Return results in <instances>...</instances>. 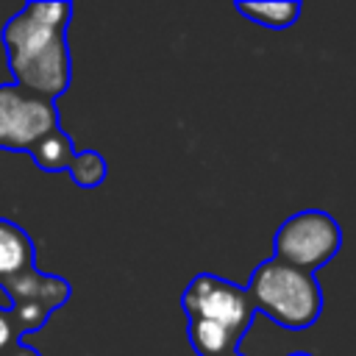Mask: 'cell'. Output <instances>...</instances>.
I'll list each match as a JSON object with an SVG mask.
<instances>
[{"label": "cell", "mask_w": 356, "mask_h": 356, "mask_svg": "<svg viewBox=\"0 0 356 356\" xmlns=\"http://www.w3.org/2000/svg\"><path fill=\"white\" fill-rule=\"evenodd\" d=\"M70 17L72 6L67 0H31L3 25L0 39L17 86L50 100L70 89Z\"/></svg>", "instance_id": "cell-1"}, {"label": "cell", "mask_w": 356, "mask_h": 356, "mask_svg": "<svg viewBox=\"0 0 356 356\" xmlns=\"http://www.w3.org/2000/svg\"><path fill=\"white\" fill-rule=\"evenodd\" d=\"M253 312L289 331H303L317 323L323 312V292L312 273L289 267L278 259L261 261L245 286Z\"/></svg>", "instance_id": "cell-2"}, {"label": "cell", "mask_w": 356, "mask_h": 356, "mask_svg": "<svg viewBox=\"0 0 356 356\" xmlns=\"http://www.w3.org/2000/svg\"><path fill=\"white\" fill-rule=\"evenodd\" d=\"M339 245V222L323 209H303L278 225L273 236V259L314 275V270L337 256Z\"/></svg>", "instance_id": "cell-3"}, {"label": "cell", "mask_w": 356, "mask_h": 356, "mask_svg": "<svg viewBox=\"0 0 356 356\" xmlns=\"http://www.w3.org/2000/svg\"><path fill=\"white\" fill-rule=\"evenodd\" d=\"M56 128H61L56 100L22 89L14 81L0 83V150L31 153V147Z\"/></svg>", "instance_id": "cell-4"}, {"label": "cell", "mask_w": 356, "mask_h": 356, "mask_svg": "<svg viewBox=\"0 0 356 356\" xmlns=\"http://www.w3.org/2000/svg\"><path fill=\"white\" fill-rule=\"evenodd\" d=\"M181 309L186 320H209L242 337L248 334L253 314H256L245 286H236L234 281L211 275V273H197L186 284L181 295Z\"/></svg>", "instance_id": "cell-5"}, {"label": "cell", "mask_w": 356, "mask_h": 356, "mask_svg": "<svg viewBox=\"0 0 356 356\" xmlns=\"http://www.w3.org/2000/svg\"><path fill=\"white\" fill-rule=\"evenodd\" d=\"M0 289L8 295L11 312H14L22 334L39 331L50 320V314L70 300V281H64L58 275H44L39 270L22 273V275L0 284Z\"/></svg>", "instance_id": "cell-6"}, {"label": "cell", "mask_w": 356, "mask_h": 356, "mask_svg": "<svg viewBox=\"0 0 356 356\" xmlns=\"http://www.w3.org/2000/svg\"><path fill=\"white\" fill-rule=\"evenodd\" d=\"M36 270V248L25 228L0 217V284Z\"/></svg>", "instance_id": "cell-7"}, {"label": "cell", "mask_w": 356, "mask_h": 356, "mask_svg": "<svg viewBox=\"0 0 356 356\" xmlns=\"http://www.w3.org/2000/svg\"><path fill=\"white\" fill-rule=\"evenodd\" d=\"M186 339L197 356H234L239 353L242 334L209 323V320H186Z\"/></svg>", "instance_id": "cell-8"}, {"label": "cell", "mask_w": 356, "mask_h": 356, "mask_svg": "<svg viewBox=\"0 0 356 356\" xmlns=\"http://www.w3.org/2000/svg\"><path fill=\"white\" fill-rule=\"evenodd\" d=\"M234 8L242 17H248L250 22H259L261 28H273V31L289 28L303 11V6L298 0H278V3H245V0H239V3H234Z\"/></svg>", "instance_id": "cell-9"}, {"label": "cell", "mask_w": 356, "mask_h": 356, "mask_svg": "<svg viewBox=\"0 0 356 356\" xmlns=\"http://www.w3.org/2000/svg\"><path fill=\"white\" fill-rule=\"evenodd\" d=\"M28 156L33 159V164L39 170H44V172H61V170H70V164L75 159V147H72L70 136L61 128H56L44 139H39L31 147Z\"/></svg>", "instance_id": "cell-10"}, {"label": "cell", "mask_w": 356, "mask_h": 356, "mask_svg": "<svg viewBox=\"0 0 356 356\" xmlns=\"http://www.w3.org/2000/svg\"><path fill=\"white\" fill-rule=\"evenodd\" d=\"M67 172H70V178H72L75 186H81V189H95V186H100V184L106 181L108 167H106V159H103L97 150L86 147V150H78V153H75V159H72V164H70Z\"/></svg>", "instance_id": "cell-11"}, {"label": "cell", "mask_w": 356, "mask_h": 356, "mask_svg": "<svg viewBox=\"0 0 356 356\" xmlns=\"http://www.w3.org/2000/svg\"><path fill=\"white\" fill-rule=\"evenodd\" d=\"M17 345H22V328L11 309L0 306V356H8Z\"/></svg>", "instance_id": "cell-12"}, {"label": "cell", "mask_w": 356, "mask_h": 356, "mask_svg": "<svg viewBox=\"0 0 356 356\" xmlns=\"http://www.w3.org/2000/svg\"><path fill=\"white\" fill-rule=\"evenodd\" d=\"M8 356H42V353H39L36 348H31V345H25V342H22V345H17Z\"/></svg>", "instance_id": "cell-13"}, {"label": "cell", "mask_w": 356, "mask_h": 356, "mask_svg": "<svg viewBox=\"0 0 356 356\" xmlns=\"http://www.w3.org/2000/svg\"><path fill=\"white\" fill-rule=\"evenodd\" d=\"M286 356H312V353H306V350H292V353H286Z\"/></svg>", "instance_id": "cell-14"}, {"label": "cell", "mask_w": 356, "mask_h": 356, "mask_svg": "<svg viewBox=\"0 0 356 356\" xmlns=\"http://www.w3.org/2000/svg\"><path fill=\"white\" fill-rule=\"evenodd\" d=\"M234 356H242V353H234Z\"/></svg>", "instance_id": "cell-15"}]
</instances>
